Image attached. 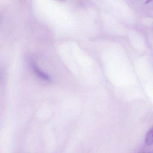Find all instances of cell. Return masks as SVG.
Returning a JSON list of instances; mask_svg holds the SVG:
<instances>
[{
    "instance_id": "obj_1",
    "label": "cell",
    "mask_w": 153,
    "mask_h": 153,
    "mask_svg": "<svg viewBox=\"0 0 153 153\" xmlns=\"http://www.w3.org/2000/svg\"><path fill=\"white\" fill-rule=\"evenodd\" d=\"M32 67L35 73L40 78L47 81H50L51 80L49 76L41 71L35 64H33Z\"/></svg>"
},
{
    "instance_id": "obj_3",
    "label": "cell",
    "mask_w": 153,
    "mask_h": 153,
    "mask_svg": "<svg viewBox=\"0 0 153 153\" xmlns=\"http://www.w3.org/2000/svg\"><path fill=\"white\" fill-rule=\"evenodd\" d=\"M152 0H147V1L145 2V3L146 4L149 3Z\"/></svg>"
},
{
    "instance_id": "obj_2",
    "label": "cell",
    "mask_w": 153,
    "mask_h": 153,
    "mask_svg": "<svg viewBox=\"0 0 153 153\" xmlns=\"http://www.w3.org/2000/svg\"><path fill=\"white\" fill-rule=\"evenodd\" d=\"M145 143L148 146L151 145L153 143V127L149 130L146 134Z\"/></svg>"
},
{
    "instance_id": "obj_4",
    "label": "cell",
    "mask_w": 153,
    "mask_h": 153,
    "mask_svg": "<svg viewBox=\"0 0 153 153\" xmlns=\"http://www.w3.org/2000/svg\"></svg>"
}]
</instances>
